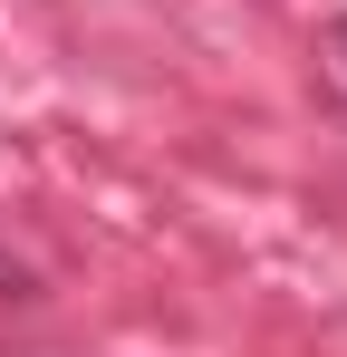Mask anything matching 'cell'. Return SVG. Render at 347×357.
Returning a JSON list of instances; mask_svg holds the SVG:
<instances>
[{
  "mask_svg": "<svg viewBox=\"0 0 347 357\" xmlns=\"http://www.w3.org/2000/svg\"><path fill=\"white\" fill-rule=\"evenodd\" d=\"M328 49H338V68H347V20H338V29H328Z\"/></svg>",
  "mask_w": 347,
  "mask_h": 357,
  "instance_id": "6da1fadb",
  "label": "cell"
}]
</instances>
